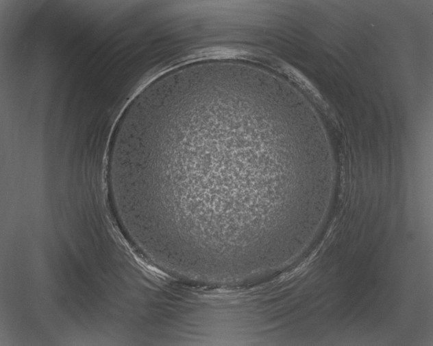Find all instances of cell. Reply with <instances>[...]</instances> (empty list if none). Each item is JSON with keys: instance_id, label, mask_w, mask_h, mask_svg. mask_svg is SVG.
Instances as JSON below:
<instances>
[{"instance_id": "obj_1", "label": "cell", "mask_w": 433, "mask_h": 346, "mask_svg": "<svg viewBox=\"0 0 433 346\" xmlns=\"http://www.w3.org/2000/svg\"><path fill=\"white\" fill-rule=\"evenodd\" d=\"M253 121L237 112L206 113L166 126L153 139L147 180L171 198L177 227L188 235L225 245L278 233L284 197L306 170L267 150Z\"/></svg>"}]
</instances>
